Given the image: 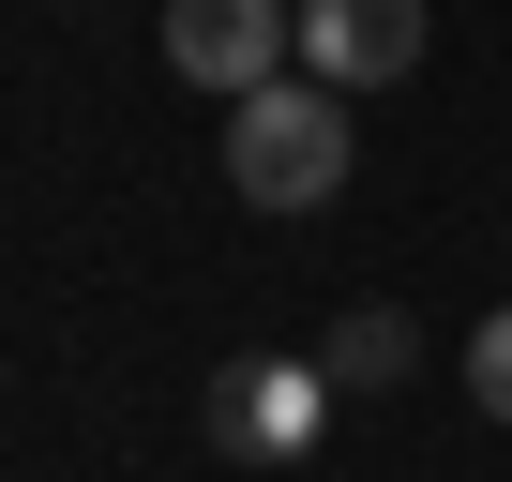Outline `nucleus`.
Masks as SVG:
<instances>
[{"instance_id": "obj_1", "label": "nucleus", "mask_w": 512, "mask_h": 482, "mask_svg": "<svg viewBox=\"0 0 512 482\" xmlns=\"http://www.w3.org/2000/svg\"><path fill=\"white\" fill-rule=\"evenodd\" d=\"M347 166H362V136H347V91L332 76H272V91H241L226 106V196H256V211H332L347 196Z\"/></svg>"}, {"instance_id": "obj_2", "label": "nucleus", "mask_w": 512, "mask_h": 482, "mask_svg": "<svg viewBox=\"0 0 512 482\" xmlns=\"http://www.w3.org/2000/svg\"><path fill=\"white\" fill-rule=\"evenodd\" d=\"M332 407H347V392H332V362H287V347H241V362L211 377V452H226V467H302Z\"/></svg>"}, {"instance_id": "obj_3", "label": "nucleus", "mask_w": 512, "mask_h": 482, "mask_svg": "<svg viewBox=\"0 0 512 482\" xmlns=\"http://www.w3.org/2000/svg\"><path fill=\"white\" fill-rule=\"evenodd\" d=\"M302 61V0H166V76L241 106V91H272Z\"/></svg>"}, {"instance_id": "obj_4", "label": "nucleus", "mask_w": 512, "mask_h": 482, "mask_svg": "<svg viewBox=\"0 0 512 482\" xmlns=\"http://www.w3.org/2000/svg\"><path fill=\"white\" fill-rule=\"evenodd\" d=\"M422 46H437L422 0H302V76H332V91H392V76H422Z\"/></svg>"}, {"instance_id": "obj_5", "label": "nucleus", "mask_w": 512, "mask_h": 482, "mask_svg": "<svg viewBox=\"0 0 512 482\" xmlns=\"http://www.w3.org/2000/svg\"><path fill=\"white\" fill-rule=\"evenodd\" d=\"M317 362H332V392H407V377H422V332H407L392 302H362V317H332Z\"/></svg>"}, {"instance_id": "obj_6", "label": "nucleus", "mask_w": 512, "mask_h": 482, "mask_svg": "<svg viewBox=\"0 0 512 482\" xmlns=\"http://www.w3.org/2000/svg\"><path fill=\"white\" fill-rule=\"evenodd\" d=\"M467 392H482V422H512V302L467 332Z\"/></svg>"}]
</instances>
